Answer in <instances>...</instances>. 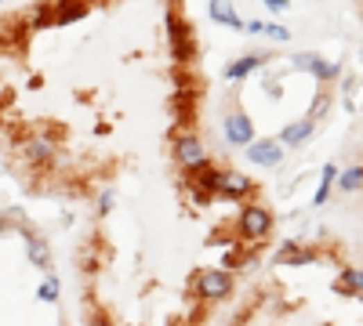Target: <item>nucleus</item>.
I'll return each instance as SVG.
<instances>
[{
    "instance_id": "1",
    "label": "nucleus",
    "mask_w": 363,
    "mask_h": 326,
    "mask_svg": "<svg viewBox=\"0 0 363 326\" xmlns=\"http://www.w3.org/2000/svg\"><path fill=\"white\" fill-rule=\"evenodd\" d=\"M233 290H236V275L229 268H200V272H193V293L200 301H208V304L226 301Z\"/></svg>"
},
{
    "instance_id": "2",
    "label": "nucleus",
    "mask_w": 363,
    "mask_h": 326,
    "mask_svg": "<svg viewBox=\"0 0 363 326\" xmlns=\"http://www.w3.org/2000/svg\"><path fill=\"white\" fill-rule=\"evenodd\" d=\"M273 225H276V218H273L269 207L265 203H247L240 210V218H236V236L247 239V243H262V239H269Z\"/></svg>"
},
{
    "instance_id": "3",
    "label": "nucleus",
    "mask_w": 363,
    "mask_h": 326,
    "mask_svg": "<svg viewBox=\"0 0 363 326\" xmlns=\"http://www.w3.org/2000/svg\"><path fill=\"white\" fill-rule=\"evenodd\" d=\"M171 153H175V163H178L185 174L208 167V149H203V141L196 135H178L175 145H171Z\"/></svg>"
},
{
    "instance_id": "4",
    "label": "nucleus",
    "mask_w": 363,
    "mask_h": 326,
    "mask_svg": "<svg viewBox=\"0 0 363 326\" xmlns=\"http://www.w3.org/2000/svg\"><path fill=\"white\" fill-rule=\"evenodd\" d=\"M323 254L320 247H305V243H283V247L276 250L273 265L280 268H309V265H320Z\"/></svg>"
},
{
    "instance_id": "5",
    "label": "nucleus",
    "mask_w": 363,
    "mask_h": 326,
    "mask_svg": "<svg viewBox=\"0 0 363 326\" xmlns=\"http://www.w3.org/2000/svg\"><path fill=\"white\" fill-rule=\"evenodd\" d=\"M222 135H226L229 145H236V149H247V145L255 141V123H251V117L244 109H233L222 120Z\"/></svg>"
},
{
    "instance_id": "6",
    "label": "nucleus",
    "mask_w": 363,
    "mask_h": 326,
    "mask_svg": "<svg viewBox=\"0 0 363 326\" xmlns=\"http://www.w3.org/2000/svg\"><path fill=\"white\" fill-rule=\"evenodd\" d=\"M218 200H247L251 192H255V182L244 174V171H218Z\"/></svg>"
},
{
    "instance_id": "7",
    "label": "nucleus",
    "mask_w": 363,
    "mask_h": 326,
    "mask_svg": "<svg viewBox=\"0 0 363 326\" xmlns=\"http://www.w3.org/2000/svg\"><path fill=\"white\" fill-rule=\"evenodd\" d=\"M189 192H193V200L200 203V207H208L211 200H218V192H214V185H218V171L211 167H200V171H189Z\"/></svg>"
},
{
    "instance_id": "8",
    "label": "nucleus",
    "mask_w": 363,
    "mask_h": 326,
    "mask_svg": "<svg viewBox=\"0 0 363 326\" xmlns=\"http://www.w3.org/2000/svg\"><path fill=\"white\" fill-rule=\"evenodd\" d=\"M244 153H247L251 163H258V167H276V163H283V141L280 138H262V141H251Z\"/></svg>"
},
{
    "instance_id": "9",
    "label": "nucleus",
    "mask_w": 363,
    "mask_h": 326,
    "mask_svg": "<svg viewBox=\"0 0 363 326\" xmlns=\"http://www.w3.org/2000/svg\"><path fill=\"white\" fill-rule=\"evenodd\" d=\"M22 153H26V160L33 163V167H44V163H55L58 160L55 156V141L47 135H29L26 145H22Z\"/></svg>"
},
{
    "instance_id": "10",
    "label": "nucleus",
    "mask_w": 363,
    "mask_h": 326,
    "mask_svg": "<svg viewBox=\"0 0 363 326\" xmlns=\"http://www.w3.org/2000/svg\"><path fill=\"white\" fill-rule=\"evenodd\" d=\"M22 236H26V257H29V265L47 272L51 268V250H47V239L37 236V232H29V228H22Z\"/></svg>"
},
{
    "instance_id": "11",
    "label": "nucleus",
    "mask_w": 363,
    "mask_h": 326,
    "mask_svg": "<svg viewBox=\"0 0 363 326\" xmlns=\"http://www.w3.org/2000/svg\"><path fill=\"white\" fill-rule=\"evenodd\" d=\"M171 44H175V58L178 62H189L193 58V33H189V26L185 22H178V19H171Z\"/></svg>"
},
{
    "instance_id": "12",
    "label": "nucleus",
    "mask_w": 363,
    "mask_h": 326,
    "mask_svg": "<svg viewBox=\"0 0 363 326\" xmlns=\"http://www.w3.org/2000/svg\"><path fill=\"white\" fill-rule=\"evenodd\" d=\"M208 15L218 22V26H229V29H247V22L236 15V8H233V0H211L208 4Z\"/></svg>"
},
{
    "instance_id": "13",
    "label": "nucleus",
    "mask_w": 363,
    "mask_h": 326,
    "mask_svg": "<svg viewBox=\"0 0 363 326\" xmlns=\"http://www.w3.org/2000/svg\"><path fill=\"white\" fill-rule=\"evenodd\" d=\"M265 58H269V55H240V58H233V62L226 65L222 76H226V80H244V76H251L255 69H262Z\"/></svg>"
},
{
    "instance_id": "14",
    "label": "nucleus",
    "mask_w": 363,
    "mask_h": 326,
    "mask_svg": "<svg viewBox=\"0 0 363 326\" xmlns=\"http://www.w3.org/2000/svg\"><path fill=\"white\" fill-rule=\"evenodd\" d=\"M84 15H87L84 0H55V19H58V26H69L76 19H84Z\"/></svg>"
},
{
    "instance_id": "15",
    "label": "nucleus",
    "mask_w": 363,
    "mask_h": 326,
    "mask_svg": "<svg viewBox=\"0 0 363 326\" xmlns=\"http://www.w3.org/2000/svg\"><path fill=\"white\" fill-rule=\"evenodd\" d=\"M291 65H294V69H309V73H316L320 80H335V65L320 62L316 55H294Z\"/></svg>"
},
{
    "instance_id": "16",
    "label": "nucleus",
    "mask_w": 363,
    "mask_h": 326,
    "mask_svg": "<svg viewBox=\"0 0 363 326\" xmlns=\"http://www.w3.org/2000/svg\"><path fill=\"white\" fill-rule=\"evenodd\" d=\"M309 135H312V120H298V123H287V127L280 130V141L294 149V145H305Z\"/></svg>"
},
{
    "instance_id": "17",
    "label": "nucleus",
    "mask_w": 363,
    "mask_h": 326,
    "mask_svg": "<svg viewBox=\"0 0 363 326\" xmlns=\"http://www.w3.org/2000/svg\"><path fill=\"white\" fill-rule=\"evenodd\" d=\"M29 19H33V26H37V29L58 26V19H55V0H44V4H37V8H33V15H29Z\"/></svg>"
},
{
    "instance_id": "18",
    "label": "nucleus",
    "mask_w": 363,
    "mask_h": 326,
    "mask_svg": "<svg viewBox=\"0 0 363 326\" xmlns=\"http://www.w3.org/2000/svg\"><path fill=\"white\" fill-rule=\"evenodd\" d=\"M58 293H62V283H58V275H44L40 286H37V298L44 304H58Z\"/></svg>"
},
{
    "instance_id": "19",
    "label": "nucleus",
    "mask_w": 363,
    "mask_h": 326,
    "mask_svg": "<svg viewBox=\"0 0 363 326\" xmlns=\"http://www.w3.org/2000/svg\"><path fill=\"white\" fill-rule=\"evenodd\" d=\"M113 203H117V192L113 189H102L99 196H94V214L109 218V214H113Z\"/></svg>"
},
{
    "instance_id": "20",
    "label": "nucleus",
    "mask_w": 363,
    "mask_h": 326,
    "mask_svg": "<svg viewBox=\"0 0 363 326\" xmlns=\"http://www.w3.org/2000/svg\"><path fill=\"white\" fill-rule=\"evenodd\" d=\"M265 37H273V40H291V33L287 29H283V26H269V22H265Z\"/></svg>"
},
{
    "instance_id": "21",
    "label": "nucleus",
    "mask_w": 363,
    "mask_h": 326,
    "mask_svg": "<svg viewBox=\"0 0 363 326\" xmlns=\"http://www.w3.org/2000/svg\"><path fill=\"white\" fill-rule=\"evenodd\" d=\"M265 8H273V11H283V8H287V0H265Z\"/></svg>"
},
{
    "instance_id": "22",
    "label": "nucleus",
    "mask_w": 363,
    "mask_h": 326,
    "mask_svg": "<svg viewBox=\"0 0 363 326\" xmlns=\"http://www.w3.org/2000/svg\"><path fill=\"white\" fill-rule=\"evenodd\" d=\"M262 29H265V22H258V19H255V22H247V33H262Z\"/></svg>"
},
{
    "instance_id": "23",
    "label": "nucleus",
    "mask_w": 363,
    "mask_h": 326,
    "mask_svg": "<svg viewBox=\"0 0 363 326\" xmlns=\"http://www.w3.org/2000/svg\"><path fill=\"white\" fill-rule=\"evenodd\" d=\"M87 326H109V319H102V316H94V319H91Z\"/></svg>"
},
{
    "instance_id": "24",
    "label": "nucleus",
    "mask_w": 363,
    "mask_h": 326,
    "mask_svg": "<svg viewBox=\"0 0 363 326\" xmlns=\"http://www.w3.org/2000/svg\"><path fill=\"white\" fill-rule=\"evenodd\" d=\"M8 228H11V221H8L4 214H0V232H8Z\"/></svg>"
},
{
    "instance_id": "25",
    "label": "nucleus",
    "mask_w": 363,
    "mask_h": 326,
    "mask_svg": "<svg viewBox=\"0 0 363 326\" xmlns=\"http://www.w3.org/2000/svg\"><path fill=\"white\" fill-rule=\"evenodd\" d=\"M0 47H4V33H0Z\"/></svg>"
},
{
    "instance_id": "26",
    "label": "nucleus",
    "mask_w": 363,
    "mask_h": 326,
    "mask_svg": "<svg viewBox=\"0 0 363 326\" xmlns=\"http://www.w3.org/2000/svg\"><path fill=\"white\" fill-rule=\"evenodd\" d=\"M58 326H69V323H58Z\"/></svg>"
},
{
    "instance_id": "27",
    "label": "nucleus",
    "mask_w": 363,
    "mask_h": 326,
    "mask_svg": "<svg viewBox=\"0 0 363 326\" xmlns=\"http://www.w3.org/2000/svg\"><path fill=\"white\" fill-rule=\"evenodd\" d=\"M0 4H4V0H0Z\"/></svg>"
}]
</instances>
